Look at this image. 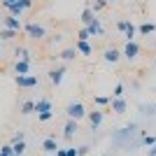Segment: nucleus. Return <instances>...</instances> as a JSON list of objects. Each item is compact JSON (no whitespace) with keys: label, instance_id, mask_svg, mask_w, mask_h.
<instances>
[{"label":"nucleus","instance_id":"f257e3e1","mask_svg":"<svg viewBox=\"0 0 156 156\" xmlns=\"http://www.w3.org/2000/svg\"><path fill=\"white\" fill-rule=\"evenodd\" d=\"M14 82H16V86H19V89H35V86L40 84L35 75H16V77H14Z\"/></svg>","mask_w":156,"mask_h":156},{"label":"nucleus","instance_id":"f03ea898","mask_svg":"<svg viewBox=\"0 0 156 156\" xmlns=\"http://www.w3.org/2000/svg\"><path fill=\"white\" fill-rule=\"evenodd\" d=\"M23 30H26L33 40H42V37H47V28H44V26H40V23H26V26H23Z\"/></svg>","mask_w":156,"mask_h":156},{"label":"nucleus","instance_id":"7ed1b4c3","mask_svg":"<svg viewBox=\"0 0 156 156\" xmlns=\"http://www.w3.org/2000/svg\"><path fill=\"white\" fill-rule=\"evenodd\" d=\"M65 114H68V119H82L86 114V107L82 103H72V105H68V110H65Z\"/></svg>","mask_w":156,"mask_h":156},{"label":"nucleus","instance_id":"20e7f679","mask_svg":"<svg viewBox=\"0 0 156 156\" xmlns=\"http://www.w3.org/2000/svg\"><path fill=\"white\" fill-rule=\"evenodd\" d=\"M121 56H126L128 61H135L137 56H140V44H137L135 40H133V42H126L124 51H121Z\"/></svg>","mask_w":156,"mask_h":156},{"label":"nucleus","instance_id":"39448f33","mask_svg":"<svg viewBox=\"0 0 156 156\" xmlns=\"http://www.w3.org/2000/svg\"><path fill=\"white\" fill-rule=\"evenodd\" d=\"M75 49H77V54H82V56H91L93 54V47L89 40H77L75 42Z\"/></svg>","mask_w":156,"mask_h":156},{"label":"nucleus","instance_id":"423d86ee","mask_svg":"<svg viewBox=\"0 0 156 156\" xmlns=\"http://www.w3.org/2000/svg\"><path fill=\"white\" fill-rule=\"evenodd\" d=\"M2 23H5V28H9V30H23V26H21V19H16V16H12V14H9V16H5V19H2Z\"/></svg>","mask_w":156,"mask_h":156},{"label":"nucleus","instance_id":"0eeeda50","mask_svg":"<svg viewBox=\"0 0 156 156\" xmlns=\"http://www.w3.org/2000/svg\"><path fill=\"white\" fill-rule=\"evenodd\" d=\"M110 105H112V112H114V114H124V112H126V107H128L124 98H112V100H110Z\"/></svg>","mask_w":156,"mask_h":156},{"label":"nucleus","instance_id":"6e6552de","mask_svg":"<svg viewBox=\"0 0 156 156\" xmlns=\"http://www.w3.org/2000/svg\"><path fill=\"white\" fill-rule=\"evenodd\" d=\"M103 58L107 61V63H112V65H114L119 58H121V51H119V49H114V47H110V49H105Z\"/></svg>","mask_w":156,"mask_h":156},{"label":"nucleus","instance_id":"1a4fd4ad","mask_svg":"<svg viewBox=\"0 0 156 156\" xmlns=\"http://www.w3.org/2000/svg\"><path fill=\"white\" fill-rule=\"evenodd\" d=\"M63 77H65V68H56V70L49 72V82H51L54 86H58L61 82H63Z\"/></svg>","mask_w":156,"mask_h":156},{"label":"nucleus","instance_id":"9d476101","mask_svg":"<svg viewBox=\"0 0 156 156\" xmlns=\"http://www.w3.org/2000/svg\"><path fill=\"white\" fill-rule=\"evenodd\" d=\"M77 121H75V119H68V124H65V128H63V135H65V140H70L72 135H75V133H77Z\"/></svg>","mask_w":156,"mask_h":156},{"label":"nucleus","instance_id":"9b49d317","mask_svg":"<svg viewBox=\"0 0 156 156\" xmlns=\"http://www.w3.org/2000/svg\"><path fill=\"white\" fill-rule=\"evenodd\" d=\"M86 30H89V35H91V37H96V35H103V26H100V21L98 19H93L91 23H89V26H84Z\"/></svg>","mask_w":156,"mask_h":156},{"label":"nucleus","instance_id":"f8f14e48","mask_svg":"<svg viewBox=\"0 0 156 156\" xmlns=\"http://www.w3.org/2000/svg\"><path fill=\"white\" fill-rule=\"evenodd\" d=\"M89 124H91V130H96L98 126L103 124V112H91V114H89Z\"/></svg>","mask_w":156,"mask_h":156},{"label":"nucleus","instance_id":"ddd939ff","mask_svg":"<svg viewBox=\"0 0 156 156\" xmlns=\"http://www.w3.org/2000/svg\"><path fill=\"white\" fill-rule=\"evenodd\" d=\"M42 149H44L47 154H56L58 144H56V140H54V137H47V140H42Z\"/></svg>","mask_w":156,"mask_h":156},{"label":"nucleus","instance_id":"4468645a","mask_svg":"<svg viewBox=\"0 0 156 156\" xmlns=\"http://www.w3.org/2000/svg\"><path fill=\"white\" fill-rule=\"evenodd\" d=\"M51 110V100H49V98H40L37 103H35V112H49Z\"/></svg>","mask_w":156,"mask_h":156},{"label":"nucleus","instance_id":"2eb2a0df","mask_svg":"<svg viewBox=\"0 0 156 156\" xmlns=\"http://www.w3.org/2000/svg\"><path fill=\"white\" fill-rule=\"evenodd\" d=\"M154 30H156V23H151V21H144V23L137 26V33H140V35H151Z\"/></svg>","mask_w":156,"mask_h":156},{"label":"nucleus","instance_id":"dca6fc26","mask_svg":"<svg viewBox=\"0 0 156 156\" xmlns=\"http://www.w3.org/2000/svg\"><path fill=\"white\" fill-rule=\"evenodd\" d=\"M124 37H126V42H133V40L137 37V26L133 23V21H130V23H128V28L124 30Z\"/></svg>","mask_w":156,"mask_h":156},{"label":"nucleus","instance_id":"f3484780","mask_svg":"<svg viewBox=\"0 0 156 156\" xmlns=\"http://www.w3.org/2000/svg\"><path fill=\"white\" fill-rule=\"evenodd\" d=\"M28 70H30V63H28V61H16V65H14V72H16V75H28Z\"/></svg>","mask_w":156,"mask_h":156},{"label":"nucleus","instance_id":"a211bd4d","mask_svg":"<svg viewBox=\"0 0 156 156\" xmlns=\"http://www.w3.org/2000/svg\"><path fill=\"white\" fill-rule=\"evenodd\" d=\"M93 19H96V12H93L91 7H86L84 12H82V23H84V26H89Z\"/></svg>","mask_w":156,"mask_h":156},{"label":"nucleus","instance_id":"6ab92c4d","mask_svg":"<svg viewBox=\"0 0 156 156\" xmlns=\"http://www.w3.org/2000/svg\"><path fill=\"white\" fill-rule=\"evenodd\" d=\"M12 149H14V156H21L26 151V142H23V140H16V142H12Z\"/></svg>","mask_w":156,"mask_h":156},{"label":"nucleus","instance_id":"aec40b11","mask_svg":"<svg viewBox=\"0 0 156 156\" xmlns=\"http://www.w3.org/2000/svg\"><path fill=\"white\" fill-rule=\"evenodd\" d=\"M75 56H77V49H75V47H70V49H63V51H61V58H63V61H72Z\"/></svg>","mask_w":156,"mask_h":156},{"label":"nucleus","instance_id":"412c9836","mask_svg":"<svg viewBox=\"0 0 156 156\" xmlns=\"http://www.w3.org/2000/svg\"><path fill=\"white\" fill-rule=\"evenodd\" d=\"M16 61H30V56H28V49L26 47H16Z\"/></svg>","mask_w":156,"mask_h":156},{"label":"nucleus","instance_id":"4be33fe9","mask_svg":"<svg viewBox=\"0 0 156 156\" xmlns=\"http://www.w3.org/2000/svg\"><path fill=\"white\" fill-rule=\"evenodd\" d=\"M33 112H35V103L26 100V103L21 105V114H33Z\"/></svg>","mask_w":156,"mask_h":156},{"label":"nucleus","instance_id":"5701e85b","mask_svg":"<svg viewBox=\"0 0 156 156\" xmlns=\"http://www.w3.org/2000/svg\"><path fill=\"white\" fill-rule=\"evenodd\" d=\"M7 9H9V14H12V16H16V19L23 14V9L19 7V2H14V5H12V7H7Z\"/></svg>","mask_w":156,"mask_h":156},{"label":"nucleus","instance_id":"b1692460","mask_svg":"<svg viewBox=\"0 0 156 156\" xmlns=\"http://www.w3.org/2000/svg\"><path fill=\"white\" fill-rule=\"evenodd\" d=\"M110 100H112V96H96L93 98L96 105H110Z\"/></svg>","mask_w":156,"mask_h":156},{"label":"nucleus","instance_id":"393cba45","mask_svg":"<svg viewBox=\"0 0 156 156\" xmlns=\"http://www.w3.org/2000/svg\"><path fill=\"white\" fill-rule=\"evenodd\" d=\"M0 156H14L12 144H2V147H0Z\"/></svg>","mask_w":156,"mask_h":156},{"label":"nucleus","instance_id":"a878e982","mask_svg":"<svg viewBox=\"0 0 156 156\" xmlns=\"http://www.w3.org/2000/svg\"><path fill=\"white\" fill-rule=\"evenodd\" d=\"M14 35H16V30H9V28H5V30H0V40H12Z\"/></svg>","mask_w":156,"mask_h":156},{"label":"nucleus","instance_id":"bb28decb","mask_svg":"<svg viewBox=\"0 0 156 156\" xmlns=\"http://www.w3.org/2000/svg\"><path fill=\"white\" fill-rule=\"evenodd\" d=\"M112 98H124V84H117V86H114V93H112Z\"/></svg>","mask_w":156,"mask_h":156},{"label":"nucleus","instance_id":"cd10ccee","mask_svg":"<svg viewBox=\"0 0 156 156\" xmlns=\"http://www.w3.org/2000/svg\"><path fill=\"white\" fill-rule=\"evenodd\" d=\"M51 117H54V112H51V110H49V112H40V114H37L40 121H49Z\"/></svg>","mask_w":156,"mask_h":156},{"label":"nucleus","instance_id":"c85d7f7f","mask_svg":"<svg viewBox=\"0 0 156 156\" xmlns=\"http://www.w3.org/2000/svg\"><path fill=\"white\" fill-rule=\"evenodd\" d=\"M16 2H19V7H21V9H23V12H26V9H30V7H33V0H16Z\"/></svg>","mask_w":156,"mask_h":156},{"label":"nucleus","instance_id":"c756f323","mask_svg":"<svg viewBox=\"0 0 156 156\" xmlns=\"http://www.w3.org/2000/svg\"><path fill=\"white\" fill-rule=\"evenodd\" d=\"M128 23H130L128 19H119V21H117V28H119V30H121V33H124L126 28H128Z\"/></svg>","mask_w":156,"mask_h":156},{"label":"nucleus","instance_id":"7c9ffc66","mask_svg":"<svg viewBox=\"0 0 156 156\" xmlns=\"http://www.w3.org/2000/svg\"><path fill=\"white\" fill-rule=\"evenodd\" d=\"M142 142L147 144V147H154V144H156V137H154V135H144V137H142Z\"/></svg>","mask_w":156,"mask_h":156},{"label":"nucleus","instance_id":"2f4dec72","mask_svg":"<svg viewBox=\"0 0 156 156\" xmlns=\"http://www.w3.org/2000/svg\"><path fill=\"white\" fill-rule=\"evenodd\" d=\"M77 40H91V35H89V30H86V28H82V30L77 33Z\"/></svg>","mask_w":156,"mask_h":156},{"label":"nucleus","instance_id":"473e14b6","mask_svg":"<svg viewBox=\"0 0 156 156\" xmlns=\"http://www.w3.org/2000/svg\"><path fill=\"white\" fill-rule=\"evenodd\" d=\"M77 151H79V156H84V154H89V147H86V144H82Z\"/></svg>","mask_w":156,"mask_h":156},{"label":"nucleus","instance_id":"72a5a7b5","mask_svg":"<svg viewBox=\"0 0 156 156\" xmlns=\"http://www.w3.org/2000/svg\"><path fill=\"white\" fill-rule=\"evenodd\" d=\"M68 156H79V151L75 147H68Z\"/></svg>","mask_w":156,"mask_h":156},{"label":"nucleus","instance_id":"f704fd0d","mask_svg":"<svg viewBox=\"0 0 156 156\" xmlns=\"http://www.w3.org/2000/svg\"><path fill=\"white\" fill-rule=\"evenodd\" d=\"M14 2H16V0H2V7H5V9H7V7H12Z\"/></svg>","mask_w":156,"mask_h":156},{"label":"nucleus","instance_id":"c9c22d12","mask_svg":"<svg viewBox=\"0 0 156 156\" xmlns=\"http://www.w3.org/2000/svg\"><path fill=\"white\" fill-rule=\"evenodd\" d=\"M56 156H68V149H61L58 147V149H56Z\"/></svg>","mask_w":156,"mask_h":156},{"label":"nucleus","instance_id":"e433bc0d","mask_svg":"<svg viewBox=\"0 0 156 156\" xmlns=\"http://www.w3.org/2000/svg\"><path fill=\"white\" fill-rule=\"evenodd\" d=\"M147 156H156V144H154V147H151L149 151H147Z\"/></svg>","mask_w":156,"mask_h":156},{"label":"nucleus","instance_id":"4c0bfd02","mask_svg":"<svg viewBox=\"0 0 156 156\" xmlns=\"http://www.w3.org/2000/svg\"><path fill=\"white\" fill-rule=\"evenodd\" d=\"M107 2H117V0H107Z\"/></svg>","mask_w":156,"mask_h":156},{"label":"nucleus","instance_id":"58836bf2","mask_svg":"<svg viewBox=\"0 0 156 156\" xmlns=\"http://www.w3.org/2000/svg\"><path fill=\"white\" fill-rule=\"evenodd\" d=\"M0 56H2V47H0Z\"/></svg>","mask_w":156,"mask_h":156},{"label":"nucleus","instance_id":"ea45409f","mask_svg":"<svg viewBox=\"0 0 156 156\" xmlns=\"http://www.w3.org/2000/svg\"><path fill=\"white\" fill-rule=\"evenodd\" d=\"M51 156H56V154H51Z\"/></svg>","mask_w":156,"mask_h":156}]
</instances>
